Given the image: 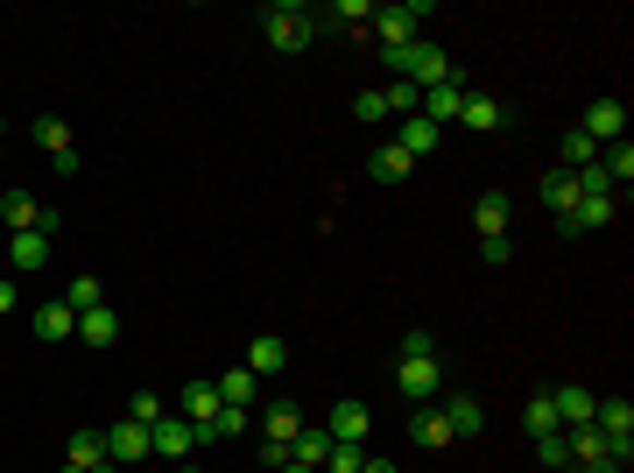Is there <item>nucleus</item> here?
<instances>
[{
  "instance_id": "nucleus-17",
  "label": "nucleus",
  "mask_w": 634,
  "mask_h": 473,
  "mask_svg": "<svg viewBox=\"0 0 634 473\" xmlns=\"http://www.w3.org/2000/svg\"><path fill=\"white\" fill-rule=\"evenodd\" d=\"M36 339H42V347L78 339V312H71V304H42V312H36Z\"/></svg>"
},
{
  "instance_id": "nucleus-16",
  "label": "nucleus",
  "mask_w": 634,
  "mask_h": 473,
  "mask_svg": "<svg viewBox=\"0 0 634 473\" xmlns=\"http://www.w3.org/2000/svg\"><path fill=\"white\" fill-rule=\"evenodd\" d=\"M410 438L423 452H437V446H451V417L437 403H416V417H410Z\"/></svg>"
},
{
  "instance_id": "nucleus-20",
  "label": "nucleus",
  "mask_w": 634,
  "mask_h": 473,
  "mask_svg": "<svg viewBox=\"0 0 634 473\" xmlns=\"http://www.w3.org/2000/svg\"><path fill=\"white\" fill-rule=\"evenodd\" d=\"M240 367H247V375H282V367H290V347H282L276 332H261V339L247 347V361H240Z\"/></svg>"
},
{
  "instance_id": "nucleus-6",
  "label": "nucleus",
  "mask_w": 634,
  "mask_h": 473,
  "mask_svg": "<svg viewBox=\"0 0 634 473\" xmlns=\"http://www.w3.org/2000/svg\"><path fill=\"white\" fill-rule=\"evenodd\" d=\"M254 432H261L268 446H296V432H304V410H296L290 396H276V403L254 410Z\"/></svg>"
},
{
  "instance_id": "nucleus-10",
  "label": "nucleus",
  "mask_w": 634,
  "mask_h": 473,
  "mask_svg": "<svg viewBox=\"0 0 634 473\" xmlns=\"http://www.w3.org/2000/svg\"><path fill=\"white\" fill-rule=\"evenodd\" d=\"M50 233H36V227H28V233H8V269L14 276H36L42 269V262H50Z\"/></svg>"
},
{
  "instance_id": "nucleus-42",
  "label": "nucleus",
  "mask_w": 634,
  "mask_h": 473,
  "mask_svg": "<svg viewBox=\"0 0 634 473\" xmlns=\"http://www.w3.org/2000/svg\"><path fill=\"white\" fill-rule=\"evenodd\" d=\"M276 473H317V466H296V460H282V466H276Z\"/></svg>"
},
{
  "instance_id": "nucleus-1",
  "label": "nucleus",
  "mask_w": 634,
  "mask_h": 473,
  "mask_svg": "<svg viewBox=\"0 0 634 473\" xmlns=\"http://www.w3.org/2000/svg\"><path fill=\"white\" fill-rule=\"evenodd\" d=\"M261 36H268V50H282V57L310 50V43H317V8L276 0V8H261Z\"/></svg>"
},
{
  "instance_id": "nucleus-5",
  "label": "nucleus",
  "mask_w": 634,
  "mask_h": 473,
  "mask_svg": "<svg viewBox=\"0 0 634 473\" xmlns=\"http://www.w3.org/2000/svg\"><path fill=\"white\" fill-rule=\"evenodd\" d=\"M585 142H593V149H607V142H627V107L613 93H599L593 107H585V128H578Z\"/></svg>"
},
{
  "instance_id": "nucleus-38",
  "label": "nucleus",
  "mask_w": 634,
  "mask_h": 473,
  "mask_svg": "<svg viewBox=\"0 0 634 473\" xmlns=\"http://www.w3.org/2000/svg\"><path fill=\"white\" fill-rule=\"evenodd\" d=\"M254 460H261V473H276L282 460H290V446H268V438H261V452H254Z\"/></svg>"
},
{
  "instance_id": "nucleus-15",
  "label": "nucleus",
  "mask_w": 634,
  "mask_h": 473,
  "mask_svg": "<svg viewBox=\"0 0 634 473\" xmlns=\"http://www.w3.org/2000/svg\"><path fill=\"white\" fill-rule=\"evenodd\" d=\"M367 170H374V184H410V177H416V156L395 149V142H381V149L367 156Z\"/></svg>"
},
{
  "instance_id": "nucleus-26",
  "label": "nucleus",
  "mask_w": 634,
  "mask_h": 473,
  "mask_svg": "<svg viewBox=\"0 0 634 473\" xmlns=\"http://www.w3.org/2000/svg\"><path fill=\"white\" fill-rule=\"evenodd\" d=\"M0 219H8V233H28L42 219V205L28 198V191H8V198H0Z\"/></svg>"
},
{
  "instance_id": "nucleus-27",
  "label": "nucleus",
  "mask_w": 634,
  "mask_h": 473,
  "mask_svg": "<svg viewBox=\"0 0 634 473\" xmlns=\"http://www.w3.org/2000/svg\"><path fill=\"white\" fill-rule=\"evenodd\" d=\"M473 227H479V241H487V233H508V191H487V198L473 205Z\"/></svg>"
},
{
  "instance_id": "nucleus-3",
  "label": "nucleus",
  "mask_w": 634,
  "mask_h": 473,
  "mask_svg": "<svg viewBox=\"0 0 634 473\" xmlns=\"http://www.w3.org/2000/svg\"><path fill=\"white\" fill-rule=\"evenodd\" d=\"M430 0H410V8H374V36H381V50H402V43H416V28L430 22Z\"/></svg>"
},
{
  "instance_id": "nucleus-18",
  "label": "nucleus",
  "mask_w": 634,
  "mask_h": 473,
  "mask_svg": "<svg viewBox=\"0 0 634 473\" xmlns=\"http://www.w3.org/2000/svg\"><path fill=\"white\" fill-rule=\"evenodd\" d=\"M64 460H71V466H85V473H93V466L106 460V432H99V424H78V432H71V438H64Z\"/></svg>"
},
{
  "instance_id": "nucleus-35",
  "label": "nucleus",
  "mask_w": 634,
  "mask_h": 473,
  "mask_svg": "<svg viewBox=\"0 0 634 473\" xmlns=\"http://www.w3.org/2000/svg\"><path fill=\"white\" fill-rule=\"evenodd\" d=\"M127 417H134V424H156V417H162V396H156V389H134V396H127Z\"/></svg>"
},
{
  "instance_id": "nucleus-43",
  "label": "nucleus",
  "mask_w": 634,
  "mask_h": 473,
  "mask_svg": "<svg viewBox=\"0 0 634 473\" xmlns=\"http://www.w3.org/2000/svg\"><path fill=\"white\" fill-rule=\"evenodd\" d=\"M93 473H127V466H113V460H99V466H93Z\"/></svg>"
},
{
  "instance_id": "nucleus-28",
  "label": "nucleus",
  "mask_w": 634,
  "mask_h": 473,
  "mask_svg": "<svg viewBox=\"0 0 634 473\" xmlns=\"http://www.w3.org/2000/svg\"><path fill=\"white\" fill-rule=\"evenodd\" d=\"M571 466H585V460H607V438H599V424H571Z\"/></svg>"
},
{
  "instance_id": "nucleus-21",
  "label": "nucleus",
  "mask_w": 634,
  "mask_h": 473,
  "mask_svg": "<svg viewBox=\"0 0 634 473\" xmlns=\"http://www.w3.org/2000/svg\"><path fill=\"white\" fill-rule=\"evenodd\" d=\"M444 417H451V438H479V432H487V410H479V396H451Z\"/></svg>"
},
{
  "instance_id": "nucleus-14",
  "label": "nucleus",
  "mask_w": 634,
  "mask_h": 473,
  "mask_svg": "<svg viewBox=\"0 0 634 473\" xmlns=\"http://www.w3.org/2000/svg\"><path fill=\"white\" fill-rule=\"evenodd\" d=\"M367 424H374V410H367V403H353V396H345V403H331L325 432H331V438H353V446H367Z\"/></svg>"
},
{
  "instance_id": "nucleus-8",
  "label": "nucleus",
  "mask_w": 634,
  "mask_h": 473,
  "mask_svg": "<svg viewBox=\"0 0 634 473\" xmlns=\"http://www.w3.org/2000/svg\"><path fill=\"white\" fill-rule=\"evenodd\" d=\"M106 460H113V466H142L148 460V424L113 417V432H106Z\"/></svg>"
},
{
  "instance_id": "nucleus-44",
  "label": "nucleus",
  "mask_w": 634,
  "mask_h": 473,
  "mask_svg": "<svg viewBox=\"0 0 634 473\" xmlns=\"http://www.w3.org/2000/svg\"><path fill=\"white\" fill-rule=\"evenodd\" d=\"M57 473H85V466H71V460H64V466H57Z\"/></svg>"
},
{
  "instance_id": "nucleus-39",
  "label": "nucleus",
  "mask_w": 634,
  "mask_h": 473,
  "mask_svg": "<svg viewBox=\"0 0 634 473\" xmlns=\"http://www.w3.org/2000/svg\"><path fill=\"white\" fill-rule=\"evenodd\" d=\"M14 304H22V283H14V276H0V318H8Z\"/></svg>"
},
{
  "instance_id": "nucleus-22",
  "label": "nucleus",
  "mask_w": 634,
  "mask_h": 473,
  "mask_svg": "<svg viewBox=\"0 0 634 473\" xmlns=\"http://www.w3.org/2000/svg\"><path fill=\"white\" fill-rule=\"evenodd\" d=\"M78 339H85V347H113V339H120L113 304H93V312H78Z\"/></svg>"
},
{
  "instance_id": "nucleus-23",
  "label": "nucleus",
  "mask_w": 634,
  "mask_h": 473,
  "mask_svg": "<svg viewBox=\"0 0 634 473\" xmlns=\"http://www.w3.org/2000/svg\"><path fill=\"white\" fill-rule=\"evenodd\" d=\"M542 205H550V219H564L571 205H578V170H550V177H542Z\"/></svg>"
},
{
  "instance_id": "nucleus-9",
  "label": "nucleus",
  "mask_w": 634,
  "mask_h": 473,
  "mask_svg": "<svg viewBox=\"0 0 634 473\" xmlns=\"http://www.w3.org/2000/svg\"><path fill=\"white\" fill-rule=\"evenodd\" d=\"M437 381H444V361H395V389H402V403H430Z\"/></svg>"
},
{
  "instance_id": "nucleus-41",
  "label": "nucleus",
  "mask_w": 634,
  "mask_h": 473,
  "mask_svg": "<svg viewBox=\"0 0 634 473\" xmlns=\"http://www.w3.org/2000/svg\"><path fill=\"white\" fill-rule=\"evenodd\" d=\"M359 473H395V460H367V466H359Z\"/></svg>"
},
{
  "instance_id": "nucleus-13",
  "label": "nucleus",
  "mask_w": 634,
  "mask_h": 473,
  "mask_svg": "<svg viewBox=\"0 0 634 473\" xmlns=\"http://www.w3.org/2000/svg\"><path fill=\"white\" fill-rule=\"evenodd\" d=\"M550 403H557V424H593V410H599V396L585 389V381H564V389H550Z\"/></svg>"
},
{
  "instance_id": "nucleus-45",
  "label": "nucleus",
  "mask_w": 634,
  "mask_h": 473,
  "mask_svg": "<svg viewBox=\"0 0 634 473\" xmlns=\"http://www.w3.org/2000/svg\"><path fill=\"white\" fill-rule=\"evenodd\" d=\"M0 156H8V128H0Z\"/></svg>"
},
{
  "instance_id": "nucleus-4",
  "label": "nucleus",
  "mask_w": 634,
  "mask_h": 473,
  "mask_svg": "<svg viewBox=\"0 0 634 473\" xmlns=\"http://www.w3.org/2000/svg\"><path fill=\"white\" fill-rule=\"evenodd\" d=\"M191 452H198V438H191V424H184V417H156V424H148V460L184 466Z\"/></svg>"
},
{
  "instance_id": "nucleus-37",
  "label": "nucleus",
  "mask_w": 634,
  "mask_h": 473,
  "mask_svg": "<svg viewBox=\"0 0 634 473\" xmlns=\"http://www.w3.org/2000/svg\"><path fill=\"white\" fill-rule=\"evenodd\" d=\"M508 255H515L508 233H487V241H479V262H487V269H508Z\"/></svg>"
},
{
  "instance_id": "nucleus-46",
  "label": "nucleus",
  "mask_w": 634,
  "mask_h": 473,
  "mask_svg": "<svg viewBox=\"0 0 634 473\" xmlns=\"http://www.w3.org/2000/svg\"><path fill=\"white\" fill-rule=\"evenodd\" d=\"M170 473H198V466H170Z\"/></svg>"
},
{
  "instance_id": "nucleus-30",
  "label": "nucleus",
  "mask_w": 634,
  "mask_h": 473,
  "mask_svg": "<svg viewBox=\"0 0 634 473\" xmlns=\"http://www.w3.org/2000/svg\"><path fill=\"white\" fill-rule=\"evenodd\" d=\"M359 466H367V446H353V438H331L325 473H359Z\"/></svg>"
},
{
  "instance_id": "nucleus-33",
  "label": "nucleus",
  "mask_w": 634,
  "mask_h": 473,
  "mask_svg": "<svg viewBox=\"0 0 634 473\" xmlns=\"http://www.w3.org/2000/svg\"><path fill=\"white\" fill-rule=\"evenodd\" d=\"M353 121H367V128H381V121H388V107H381V85L353 93Z\"/></svg>"
},
{
  "instance_id": "nucleus-24",
  "label": "nucleus",
  "mask_w": 634,
  "mask_h": 473,
  "mask_svg": "<svg viewBox=\"0 0 634 473\" xmlns=\"http://www.w3.org/2000/svg\"><path fill=\"white\" fill-rule=\"evenodd\" d=\"M325 452H331V432H325V424H304V432H296V446H290V460L325 473Z\"/></svg>"
},
{
  "instance_id": "nucleus-34",
  "label": "nucleus",
  "mask_w": 634,
  "mask_h": 473,
  "mask_svg": "<svg viewBox=\"0 0 634 473\" xmlns=\"http://www.w3.org/2000/svg\"><path fill=\"white\" fill-rule=\"evenodd\" d=\"M585 162H599V149L578 135V128H571V135H564V162H557V170H585Z\"/></svg>"
},
{
  "instance_id": "nucleus-19",
  "label": "nucleus",
  "mask_w": 634,
  "mask_h": 473,
  "mask_svg": "<svg viewBox=\"0 0 634 473\" xmlns=\"http://www.w3.org/2000/svg\"><path fill=\"white\" fill-rule=\"evenodd\" d=\"M437 142H444V128H430V121H423V113H410V121H395V149H410L416 162L430 156Z\"/></svg>"
},
{
  "instance_id": "nucleus-11",
  "label": "nucleus",
  "mask_w": 634,
  "mask_h": 473,
  "mask_svg": "<svg viewBox=\"0 0 634 473\" xmlns=\"http://www.w3.org/2000/svg\"><path fill=\"white\" fill-rule=\"evenodd\" d=\"M211 389H219L225 410H261V375H247V367H225Z\"/></svg>"
},
{
  "instance_id": "nucleus-36",
  "label": "nucleus",
  "mask_w": 634,
  "mask_h": 473,
  "mask_svg": "<svg viewBox=\"0 0 634 473\" xmlns=\"http://www.w3.org/2000/svg\"><path fill=\"white\" fill-rule=\"evenodd\" d=\"M402 361H437V339L423 332V325H416V332H402Z\"/></svg>"
},
{
  "instance_id": "nucleus-7",
  "label": "nucleus",
  "mask_w": 634,
  "mask_h": 473,
  "mask_svg": "<svg viewBox=\"0 0 634 473\" xmlns=\"http://www.w3.org/2000/svg\"><path fill=\"white\" fill-rule=\"evenodd\" d=\"M459 107H465V78H459V71H451V78L444 85H430V93H423V121H430V128H444V135H451V128H459Z\"/></svg>"
},
{
  "instance_id": "nucleus-31",
  "label": "nucleus",
  "mask_w": 634,
  "mask_h": 473,
  "mask_svg": "<svg viewBox=\"0 0 634 473\" xmlns=\"http://www.w3.org/2000/svg\"><path fill=\"white\" fill-rule=\"evenodd\" d=\"M536 460L550 466V473H571V438L564 432H550V438H536Z\"/></svg>"
},
{
  "instance_id": "nucleus-12",
  "label": "nucleus",
  "mask_w": 634,
  "mask_h": 473,
  "mask_svg": "<svg viewBox=\"0 0 634 473\" xmlns=\"http://www.w3.org/2000/svg\"><path fill=\"white\" fill-rule=\"evenodd\" d=\"M508 121V107L493 93H473V85H465V107H459V128H473V135H493V128Z\"/></svg>"
},
{
  "instance_id": "nucleus-29",
  "label": "nucleus",
  "mask_w": 634,
  "mask_h": 473,
  "mask_svg": "<svg viewBox=\"0 0 634 473\" xmlns=\"http://www.w3.org/2000/svg\"><path fill=\"white\" fill-rule=\"evenodd\" d=\"M28 135H36V149H42V156H64V149H71V128L57 121V113H42V121L28 128Z\"/></svg>"
},
{
  "instance_id": "nucleus-32",
  "label": "nucleus",
  "mask_w": 634,
  "mask_h": 473,
  "mask_svg": "<svg viewBox=\"0 0 634 473\" xmlns=\"http://www.w3.org/2000/svg\"><path fill=\"white\" fill-rule=\"evenodd\" d=\"M64 304H71V312H93V304H106V290H99V276H71V290H64Z\"/></svg>"
},
{
  "instance_id": "nucleus-2",
  "label": "nucleus",
  "mask_w": 634,
  "mask_h": 473,
  "mask_svg": "<svg viewBox=\"0 0 634 473\" xmlns=\"http://www.w3.org/2000/svg\"><path fill=\"white\" fill-rule=\"evenodd\" d=\"M593 424H599V438H607L613 460L634 466V403H627V396H607V403L593 410Z\"/></svg>"
},
{
  "instance_id": "nucleus-40",
  "label": "nucleus",
  "mask_w": 634,
  "mask_h": 473,
  "mask_svg": "<svg viewBox=\"0 0 634 473\" xmlns=\"http://www.w3.org/2000/svg\"><path fill=\"white\" fill-rule=\"evenodd\" d=\"M571 473H627L621 460H613V452H607V460H585V466H571Z\"/></svg>"
},
{
  "instance_id": "nucleus-25",
  "label": "nucleus",
  "mask_w": 634,
  "mask_h": 473,
  "mask_svg": "<svg viewBox=\"0 0 634 473\" xmlns=\"http://www.w3.org/2000/svg\"><path fill=\"white\" fill-rule=\"evenodd\" d=\"M522 432H528V438H550V432H564V424H557L550 389H542V396H528V410H522Z\"/></svg>"
}]
</instances>
